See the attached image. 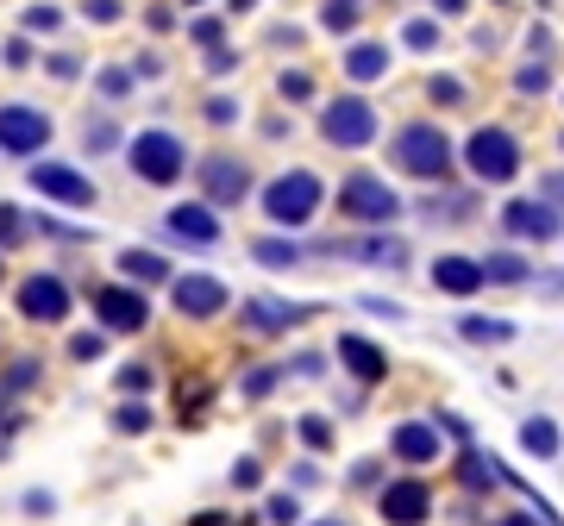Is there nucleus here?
<instances>
[{"label":"nucleus","mask_w":564,"mask_h":526,"mask_svg":"<svg viewBox=\"0 0 564 526\" xmlns=\"http://www.w3.org/2000/svg\"><path fill=\"white\" fill-rule=\"evenodd\" d=\"M314 207H320V176H308V170H289L264 188V213L276 226H308Z\"/></svg>","instance_id":"obj_1"},{"label":"nucleus","mask_w":564,"mask_h":526,"mask_svg":"<svg viewBox=\"0 0 564 526\" xmlns=\"http://www.w3.org/2000/svg\"><path fill=\"white\" fill-rule=\"evenodd\" d=\"M389 157L402 163L408 176H445V170H452V145H445L439 126H408V132H395Z\"/></svg>","instance_id":"obj_2"},{"label":"nucleus","mask_w":564,"mask_h":526,"mask_svg":"<svg viewBox=\"0 0 564 526\" xmlns=\"http://www.w3.org/2000/svg\"><path fill=\"white\" fill-rule=\"evenodd\" d=\"M464 163H470V176H477V182H508L514 170H521V145H514L502 126H483V132H470Z\"/></svg>","instance_id":"obj_3"},{"label":"nucleus","mask_w":564,"mask_h":526,"mask_svg":"<svg viewBox=\"0 0 564 526\" xmlns=\"http://www.w3.org/2000/svg\"><path fill=\"white\" fill-rule=\"evenodd\" d=\"M132 170L145 176V182H157V188H170V182L188 170L182 138H170V132H138V138H132Z\"/></svg>","instance_id":"obj_4"},{"label":"nucleus","mask_w":564,"mask_h":526,"mask_svg":"<svg viewBox=\"0 0 564 526\" xmlns=\"http://www.w3.org/2000/svg\"><path fill=\"white\" fill-rule=\"evenodd\" d=\"M320 132L333 138V145L358 151V145H370V138H376V113H370V101H358V94H345V101H333V107L320 113Z\"/></svg>","instance_id":"obj_5"},{"label":"nucleus","mask_w":564,"mask_h":526,"mask_svg":"<svg viewBox=\"0 0 564 526\" xmlns=\"http://www.w3.org/2000/svg\"><path fill=\"white\" fill-rule=\"evenodd\" d=\"M339 213H351V220H395V213H402V201H395L389 182L351 176V182H339Z\"/></svg>","instance_id":"obj_6"},{"label":"nucleus","mask_w":564,"mask_h":526,"mask_svg":"<svg viewBox=\"0 0 564 526\" xmlns=\"http://www.w3.org/2000/svg\"><path fill=\"white\" fill-rule=\"evenodd\" d=\"M44 138H51V119H44L38 107H0V151L32 157Z\"/></svg>","instance_id":"obj_7"},{"label":"nucleus","mask_w":564,"mask_h":526,"mask_svg":"<svg viewBox=\"0 0 564 526\" xmlns=\"http://www.w3.org/2000/svg\"><path fill=\"white\" fill-rule=\"evenodd\" d=\"M427 514H433V489L420 483V476H402V483L383 489V520L389 526H420Z\"/></svg>","instance_id":"obj_8"},{"label":"nucleus","mask_w":564,"mask_h":526,"mask_svg":"<svg viewBox=\"0 0 564 526\" xmlns=\"http://www.w3.org/2000/svg\"><path fill=\"white\" fill-rule=\"evenodd\" d=\"M19 314L57 326V320L69 314V289H63L57 276H26V289H19Z\"/></svg>","instance_id":"obj_9"},{"label":"nucleus","mask_w":564,"mask_h":526,"mask_svg":"<svg viewBox=\"0 0 564 526\" xmlns=\"http://www.w3.org/2000/svg\"><path fill=\"white\" fill-rule=\"evenodd\" d=\"M94 314H101L107 332H138L151 320V307H145L138 289H101V295H94Z\"/></svg>","instance_id":"obj_10"},{"label":"nucleus","mask_w":564,"mask_h":526,"mask_svg":"<svg viewBox=\"0 0 564 526\" xmlns=\"http://www.w3.org/2000/svg\"><path fill=\"white\" fill-rule=\"evenodd\" d=\"M32 188H38V195H51V201H63V207H88L94 201V182L76 176V170H63V163H38Z\"/></svg>","instance_id":"obj_11"},{"label":"nucleus","mask_w":564,"mask_h":526,"mask_svg":"<svg viewBox=\"0 0 564 526\" xmlns=\"http://www.w3.org/2000/svg\"><path fill=\"white\" fill-rule=\"evenodd\" d=\"M502 226L514 232V238H546L558 232V213H552V201H508V213H502Z\"/></svg>","instance_id":"obj_12"},{"label":"nucleus","mask_w":564,"mask_h":526,"mask_svg":"<svg viewBox=\"0 0 564 526\" xmlns=\"http://www.w3.org/2000/svg\"><path fill=\"white\" fill-rule=\"evenodd\" d=\"M176 307L182 314H195V320H207V314H220L226 307V289L214 276H176Z\"/></svg>","instance_id":"obj_13"},{"label":"nucleus","mask_w":564,"mask_h":526,"mask_svg":"<svg viewBox=\"0 0 564 526\" xmlns=\"http://www.w3.org/2000/svg\"><path fill=\"white\" fill-rule=\"evenodd\" d=\"M389 451H395V458H408V464H433L439 458V433H433L427 420H402L389 433Z\"/></svg>","instance_id":"obj_14"},{"label":"nucleus","mask_w":564,"mask_h":526,"mask_svg":"<svg viewBox=\"0 0 564 526\" xmlns=\"http://www.w3.org/2000/svg\"><path fill=\"white\" fill-rule=\"evenodd\" d=\"M483 263L477 257H439L433 263V289H445V295H477L483 289Z\"/></svg>","instance_id":"obj_15"},{"label":"nucleus","mask_w":564,"mask_h":526,"mask_svg":"<svg viewBox=\"0 0 564 526\" xmlns=\"http://www.w3.org/2000/svg\"><path fill=\"white\" fill-rule=\"evenodd\" d=\"M245 163H232V157H207L201 163V188H207V201H239L245 195Z\"/></svg>","instance_id":"obj_16"},{"label":"nucleus","mask_w":564,"mask_h":526,"mask_svg":"<svg viewBox=\"0 0 564 526\" xmlns=\"http://www.w3.org/2000/svg\"><path fill=\"white\" fill-rule=\"evenodd\" d=\"M339 364L358 376V382H383V376H389V357L376 351L370 339H339Z\"/></svg>","instance_id":"obj_17"},{"label":"nucleus","mask_w":564,"mask_h":526,"mask_svg":"<svg viewBox=\"0 0 564 526\" xmlns=\"http://www.w3.org/2000/svg\"><path fill=\"white\" fill-rule=\"evenodd\" d=\"M170 232L188 238V245H214V238H220V220H214L207 207H176V213H170Z\"/></svg>","instance_id":"obj_18"},{"label":"nucleus","mask_w":564,"mask_h":526,"mask_svg":"<svg viewBox=\"0 0 564 526\" xmlns=\"http://www.w3.org/2000/svg\"><path fill=\"white\" fill-rule=\"evenodd\" d=\"M521 451H527V458H558V426L546 414H533L521 426Z\"/></svg>","instance_id":"obj_19"},{"label":"nucleus","mask_w":564,"mask_h":526,"mask_svg":"<svg viewBox=\"0 0 564 526\" xmlns=\"http://www.w3.org/2000/svg\"><path fill=\"white\" fill-rule=\"evenodd\" d=\"M345 69H351V82H376L389 69V51H383V44H358V51L345 57Z\"/></svg>","instance_id":"obj_20"},{"label":"nucleus","mask_w":564,"mask_h":526,"mask_svg":"<svg viewBox=\"0 0 564 526\" xmlns=\"http://www.w3.org/2000/svg\"><path fill=\"white\" fill-rule=\"evenodd\" d=\"M245 320H251L257 332H276V326H295V320H301V307H282V301H251V307H245Z\"/></svg>","instance_id":"obj_21"},{"label":"nucleus","mask_w":564,"mask_h":526,"mask_svg":"<svg viewBox=\"0 0 564 526\" xmlns=\"http://www.w3.org/2000/svg\"><path fill=\"white\" fill-rule=\"evenodd\" d=\"M458 332H464L470 345H508V339H514V326H508V320H483V314H470Z\"/></svg>","instance_id":"obj_22"},{"label":"nucleus","mask_w":564,"mask_h":526,"mask_svg":"<svg viewBox=\"0 0 564 526\" xmlns=\"http://www.w3.org/2000/svg\"><path fill=\"white\" fill-rule=\"evenodd\" d=\"M120 270H126L132 282H163V276H170V263H163L157 251H126V257H120Z\"/></svg>","instance_id":"obj_23"},{"label":"nucleus","mask_w":564,"mask_h":526,"mask_svg":"<svg viewBox=\"0 0 564 526\" xmlns=\"http://www.w3.org/2000/svg\"><path fill=\"white\" fill-rule=\"evenodd\" d=\"M251 257H257V263H270V270H289V263H295L301 251H295V245H282V238H257Z\"/></svg>","instance_id":"obj_24"},{"label":"nucleus","mask_w":564,"mask_h":526,"mask_svg":"<svg viewBox=\"0 0 564 526\" xmlns=\"http://www.w3.org/2000/svg\"><path fill=\"white\" fill-rule=\"evenodd\" d=\"M483 276H489V282H527V263L502 251V257H489V263H483Z\"/></svg>","instance_id":"obj_25"},{"label":"nucleus","mask_w":564,"mask_h":526,"mask_svg":"<svg viewBox=\"0 0 564 526\" xmlns=\"http://www.w3.org/2000/svg\"><path fill=\"white\" fill-rule=\"evenodd\" d=\"M113 426H120V433H145V426H151V408H145V401H126V408L113 414Z\"/></svg>","instance_id":"obj_26"},{"label":"nucleus","mask_w":564,"mask_h":526,"mask_svg":"<svg viewBox=\"0 0 564 526\" xmlns=\"http://www.w3.org/2000/svg\"><path fill=\"white\" fill-rule=\"evenodd\" d=\"M101 351H107L101 332H76V339H69V357H82V364H88V357H101Z\"/></svg>","instance_id":"obj_27"},{"label":"nucleus","mask_w":564,"mask_h":526,"mask_svg":"<svg viewBox=\"0 0 564 526\" xmlns=\"http://www.w3.org/2000/svg\"><path fill=\"white\" fill-rule=\"evenodd\" d=\"M402 38L414 44V51H433V44H439V26H433V19H414V26H408Z\"/></svg>","instance_id":"obj_28"},{"label":"nucleus","mask_w":564,"mask_h":526,"mask_svg":"<svg viewBox=\"0 0 564 526\" xmlns=\"http://www.w3.org/2000/svg\"><path fill=\"white\" fill-rule=\"evenodd\" d=\"M301 439H308L314 451H326V445H333V426H326L320 414H308V420H301Z\"/></svg>","instance_id":"obj_29"},{"label":"nucleus","mask_w":564,"mask_h":526,"mask_svg":"<svg viewBox=\"0 0 564 526\" xmlns=\"http://www.w3.org/2000/svg\"><path fill=\"white\" fill-rule=\"evenodd\" d=\"M351 19H358V0H326V26L333 32H345Z\"/></svg>","instance_id":"obj_30"},{"label":"nucleus","mask_w":564,"mask_h":526,"mask_svg":"<svg viewBox=\"0 0 564 526\" xmlns=\"http://www.w3.org/2000/svg\"><path fill=\"white\" fill-rule=\"evenodd\" d=\"M489 476H496V464H483L477 451H464V483H470V489H483Z\"/></svg>","instance_id":"obj_31"},{"label":"nucleus","mask_w":564,"mask_h":526,"mask_svg":"<svg viewBox=\"0 0 564 526\" xmlns=\"http://www.w3.org/2000/svg\"><path fill=\"white\" fill-rule=\"evenodd\" d=\"M32 376H38V364H32V357H26V364H13V370H7V382H0V395H19Z\"/></svg>","instance_id":"obj_32"},{"label":"nucleus","mask_w":564,"mask_h":526,"mask_svg":"<svg viewBox=\"0 0 564 526\" xmlns=\"http://www.w3.org/2000/svg\"><path fill=\"white\" fill-rule=\"evenodd\" d=\"M120 389H126V395L151 389V370H145V364H126V370H120Z\"/></svg>","instance_id":"obj_33"},{"label":"nucleus","mask_w":564,"mask_h":526,"mask_svg":"<svg viewBox=\"0 0 564 526\" xmlns=\"http://www.w3.org/2000/svg\"><path fill=\"white\" fill-rule=\"evenodd\" d=\"M270 382H276V370H251V376H245V395H251V401H264V395H270Z\"/></svg>","instance_id":"obj_34"},{"label":"nucleus","mask_w":564,"mask_h":526,"mask_svg":"<svg viewBox=\"0 0 564 526\" xmlns=\"http://www.w3.org/2000/svg\"><path fill=\"white\" fill-rule=\"evenodd\" d=\"M257 476H264V464H257V458H239V464H232V483H239V489H251Z\"/></svg>","instance_id":"obj_35"},{"label":"nucleus","mask_w":564,"mask_h":526,"mask_svg":"<svg viewBox=\"0 0 564 526\" xmlns=\"http://www.w3.org/2000/svg\"><path fill=\"white\" fill-rule=\"evenodd\" d=\"M282 94H289V101H308L314 82H308V76H282Z\"/></svg>","instance_id":"obj_36"},{"label":"nucleus","mask_w":564,"mask_h":526,"mask_svg":"<svg viewBox=\"0 0 564 526\" xmlns=\"http://www.w3.org/2000/svg\"><path fill=\"white\" fill-rule=\"evenodd\" d=\"M433 101H445V107H452V101H464V88H458L452 76H439V82H433Z\"/></svg>","instance_id":"obj_37"},{"label":"nucleus","mask_w":564,"mask_h":526,"mask_svg":"<svg viewBox=\"0 0 564 526\" xmlns=\"http://www.w3.org/2000/svg\"><path fill=\"white\" fill-rule=\"evenodd\" d=\"M13 238H19V213L0 207V245H13Z\"/></svg>","instance_id":"obj_38"},{"label":"nucleus","mask_w":564,"mask_h":526,"mask_svg":"<svg viewBox=\"0 0 564 526\" xmlns=\"http://www.w3.org/2000/svg\"><path fill=\"white\" fill-rule=\"evenodd\" d=\"M26 26H32V32H51V26H57V13H51V7H32V13H26Z\"/></svg>","instance_id":"obj_39"},{"label":"nucleus","mask_w":564,"mask_h":526,"mask_svg":"<svg viewBox=\"0 0 564 526\" xmlns=\"http://www.w3.org/2000/svg\"><path fill=\"white\" fill-rule=\"evenodd\" d=\"M270 520H276V526H289V520H295V501H289V495H276V501H270Z\"/></svg>","instance_id":"obj_40"},{"label":"nucleus","mask_w":564,"mask_h":526,"mask_svg":"<svg viewBox=\"0 0 564 526\" xmlns=\"http://www.w3.org/2000/svg\"><path fill=\"white\" fill-rule=\"evenodd\" d=\"M101 94H126V69H107V76H101Z\"/></svg>","instance_id":"obj_41"},{"label":"nucleus","mask_w":564,"mask_h":526,"mask_svg":"<svg viewBox=\"0 0 564 526\" xmlns=\"http://www.w3.org/2000/svg\"><path fill=\"white\" fill-rule=\"evenodd\" d=\"M539 188H546V201H564V170H558V176H546Z\"/></svg>","instance_id":"obj_42"},{"label":"nucleus","mask_w":564,"mask_h":526,"mask_svg":"<svg viewBox=\"0 0 564 526\" xmlns=\"http://www.w3.org/2000/svg\"><path fill=\"white\" fill-rule=\"evenodd\" d=\"M433 7H439V13H458V7H464V0H433Z\"/></svg>","instance_id":"obj_43"},{"label":"nucleus","mask_w":564,"mask_h":526,"mask_svg":"<svg viewBox=\"0 0 564 526\" xmlns=\"http://www.w3.org/2000/svg\"><path fill=\"white\" fill-rule=\"evenodd\" d=\"M502 526H539V520H527V514H514V520H502Z\"/></svg>","instance_id":"obj_44"},{"label":"nucleus","mask_w":564,"mask_h":526,"mask_svg":"<svg viewBox=\"0 0 564 526\" xmlns=\"http://www.w3.org/2000/svg\"><path fill=\"white\" fill-rule=\"evenodd\" d=\"M314 526H339V520H314Z\"/></svg>","instance_id":"obj_45"}]
</instances>
